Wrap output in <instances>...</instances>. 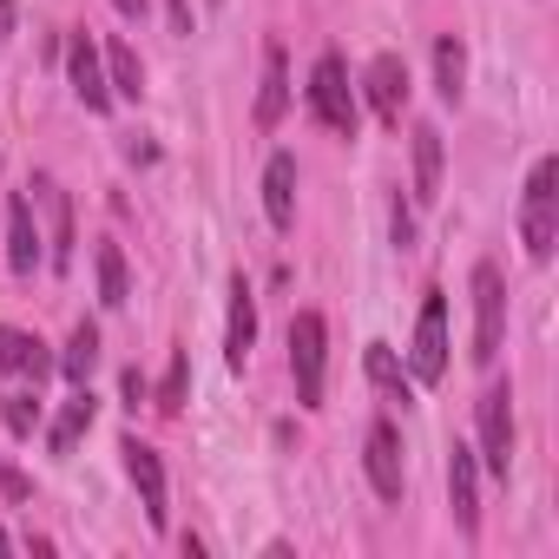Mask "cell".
Returning <instances> with one entry per match:
<instances>
[{
    "label": "cell",
    "instance_id": "8fae6325",
    "mask_svg": "<svg viewBox=\"0 0 559 559\" xmlns=\"http://www.w3.org/2000/svg\"><path fill=\"white\" fill-rule=\"evenodd\" d=\"M67 80H73V93H80V106H86V112H106V106H112L106 60H99L93 34H73V47H67Z\"/></svg>",
    "mask_w": 559,
    "mask_h": 559
},
{
    "label": "cell",
    "instance_id": "3957f363",
    "mask_svg": "<svg viewBox=\"0 0 559 559\" xmlns=\"http://www.w3.org/2000/svg\"><path fill=\"white\" fill-rule=\"evenodd\" d=\"M310 112H317V126H330L336 139H356V93H349L343 53H323V60L310 67Z\"/></svg>",
    "mask_w": 559,
    "mask_h": 559
},
{
    "label": "cell",
    "instance_id": "7c38bea8",
    "mask_svg": "<svg viewBox=\"0 0 559 559\" xmlns=\"http://www.w3.org/2000/svg\"><path fill=\"white\" fill-rule=\"evenodd\" d=\"M362 467H369V487H376L382 500H402V435H395V421H376V428H369Z\"/></svg>",
    "mask_w": 559,
    "mask_h": 559
},
{
    "label": "cell",
    "instance_id": "4316f807",
    "mask_svg": "<svg viewBox=\"0 0 559 559\" xmlns=\"http://www.w3.org/2000/svg\"><path fill=\"white\" fill-rule=\"evenodd\" d=\"M395 243H402V250H408V243H415V211H408V204H402V198H395Z\"/></svg>",
    "mask_w": 559,
    "mask_h": 559
},
{
    "label": "cell",
    "instance_id": "cb8c5ba5",
    "mask_svg": "<svg viewBox=\"0 0 559 559\" xmlns=\"http://www.w3.org/2000/svg\"><path fill=\"white\" fill-rule=\"evenodd\" d=\"M99 304L106 310L126 304V250L119 243H99Z\"/></svg>",
    "mask_w": 559,
    "mask_h": 559
},
{
    "label": "cell",
    "instance_id": "6da1fadb",
    "mask_svg": "<svg viewBox=\"0 0 559 559\" xmlns=\"http://www.w3.org/2000/svg\"><path fill=\"white\" fill-rule=\"evenodd\" d=\"M520 243H526V257H533V263H546V257H552V243H559V158H539V165L526 171V198H520Z\"/></svg>",
    "mask_w": 559,
    "mask_h": 559
},
{
    "label": "cell",
    "instance_id": "603a6c76",
    "mask_svg": "<svg viewBox=\"0 0 559 559\" xmlns=\"http://www.w3.org/2000/svg\"><path fill=\"white\" fill-rule=\"evenodd\" d=\"M369 382H376L382 395L408 402V376H402V362H395V349H389V343H369Z\"/></svg>",
    "mask_w": 559,
    "mask_h": 559
},
{
    "label": "cell",
    "instance_id": "8992f818",
    "mask_svg": "<svg viewBox=\"0 0 559 559\" xmlns=\"http://www.w3.org/2000/svg\"><path fill=\"white\" fill-rule=\"evenodd\" d=\"M480 461L507 480V467H513V389L507 382H493L487 395H480Z\"/></svg>",
    "mask_w": 559,
    "mask_h": 559
},
{
    "label": "cell",
    "instance_id": "d4e9b609",
    "mask_svg": "<svg viewBox=\"0 0 559 559\" xmlns=\"http://www.w3.org/2000/svg\"><path fill=\"white\" fill-rule=\"evenodd\" d=\"M185 389H191V356L178 349V356H171V376H165V389H158V408L178 415V408H185Z\"/></svg>",
    "mask_w": 559,
    "mask_h": 559
},
{
    "label": "cell",
    "instance_id": "7402d4cb",
    "mask_svg": "<svg viewBox=\"0 0 559 559\" xmlns=\"http://www.w3.org/2000/svg\"><path fill=\"white\" fill-rule=\"evenodd\" d=\"M93 362H99V330H93V323H80V330L67 336V356H60V369H67L73 382H86V376H93Z\"/></svg>",
    "mask_w": 559,
    "mask_h": 559
},
{
    "label": "cell",
    "instance_id": "ba28073f",
    "mask_svg": "<svg viewBox=\"0 0 559 559\" xmlns=\"http://www.w3.org/2000/svg\"><path fill=\"white\" fill-rule=\"evenodd\" d=\"M27 191H34V204L47 211V263H53V270H73V198H67L47 171H40Z\"/></svg>",
    "mask_w": 559,
    "mask_h": 559
},
{
    "label": "cell",
    "instance_id": "f1b7e54d",
    "mask_svg": "<svg viewBox=\"0 0 559 559\" xmlns=\"http://www.w3.org/2000/svg\"><path fill=\"white\" fill-rule=\"evenodd\" d=\"M0 487H8V500H27V474L21 467H0Z\"/></svg>",
    "mask_w": 559,
    "mask_h": 559
},
{
    "label": "cell",
    "instance_id": "52a82bcc",
    "mask_svg": "<svg viewBox=\"0 0 559 559\" xmlns=\"http://www.w3.org/2000/svg\"><path fill=\"white\" fill-rule=\"evenodd\" d=\"M119 454H126V474H132V487H139L145 526H152V533H165V461H158V448H152V441H139V435H126V441H119Z\"/></svg>",
    "mask_w": 559,
    "mask_h": 559
},
{
    "label": "cell",
    "instance_id": "4fadbf2b",
    "mask_svg": "<svg viewBox=\"0 0 559 559\" xmlns=\"http://www.w3.org/2000/svg\"><path fill=\"white\" fill-rule=\"evenodd\" d=\"M448 507H454L461 533L474 539V533H480V461H474V448H461V441H454V454H448Z\"/></svg>",
    "mask_w": 559,
    "mask_h": 559
},
{
    "label": "cell",
    "instance_id": "ac0fdd59",
    "mask_svg": "<svg viewBox=\"0 0 559 559\" xmlns=\"http://www.w3.org/2000/svg\"><path fill=\"white\" fill-rule=\"evenodd\" d=\"M93 415H99V402H93V389L80 382V389L60 402V415H53V435H47V441H53V454H73V448H80V435L93 428Z\"/></svg>",
    "mask_w": 559,
    "mask_h": 559
},
{
    "label": "cell",
    "instance_id": "5b68a950",
    "mask_svg": "<svg viewBox=\"0 0 559 559\" xmlns=\"http://www.w3.org/2000/svg\"><path fill=\"white\" fill-rule=\"evenodd\" d=\"M408 376H415V382H428V389L448 376V304H441V290H428V297H421L415 349H408Z\"/></svg>",
    "mask_w": 559,
    "mask_h": 559
},
{
    "label": "cell",
    "instance_id": "e0dca14e",
    "mask_svg": "<svg viewBox=\"0 0 559 559\" xmlns=\"http://www.w3.org/2000/svg\"><path fill=\"white\" fill-rule=\"evenodd\" d=\"M290 106V67H284V47H263V93H257V132H276V119H284Z\"/></svg>",
    "mask_w": 559,
    "mask_h": 559
},
{
    "label": "cell",
    "instance_id": "2e32d148",
    "mask_svg": "<svg viewBox=\"0 0 559 559\" xmlns=\"http://www.w3.org/2000/svg\"><path fill=\"white\" fill-rule=\"evenodd\" d=\"M0 369H8V376H27V382H47V376H53V356H47L40 336L0 323Z\"/></svg>",
    "mask_w": 559,
    "mask_h": 559
},
{
    "label": "cell",
    "instance_id": "9c48e42d",
    "mask_svg": "<svg viewBox=\"0 0 559 559\" xmlns=\"http://www.w3.org/2000/svg\"><path fill=\"white\" fill-rule=\"evenodd\" d=\"M40 263H47V237H40V224H34V198L14 191V198H8V270H14V276H34Z\"/></svg>",
    "mask_w": 559,
    "mask_h": 559
},
{
    "label": "cell",
    "instance_id": "5bb4252c",
    "mask_svg": "<svg viewBox=\"0 0 559 559\" xmlns=\"http://www.w3.org/2000/svg\"><path fill=\"white\" fill-rule=\"evenodd\" d=\"M263 211H270L276 230L297 224V158H290V152H276V158L263 165Z\"/></svg>",
    "mask_w": 559,
    "mask_h": 559
},
{
    "label": "cell",
    "instance_id": "ffe728a7",
    "mask_svg": "<svg viewBox=\"0 0 559 559\" xmlns=\"http://www.w3.org/2000/svg\"><path fill=\"white\" fill-rule=\"evenodd\" d=\"M435 86H441V99L454 106L461 99V86H467V47L454 40V34H441L435 40Z\"/></svg>",
    "mask_w": 559,
    "mask_h": 559
},
{
    "label": "cell",
    "instance_id": "30bf717a",
    "mask_svg": "<svg viewBox=\"0 0 559 559\" xmlns=\"http://www.w3.org/2000/svg\"><path fill=\"white\" fill-rule=\"evenodd\" d=\"M362 93H369V106H376L382 126H402V106H408V67H402V53H376L369 73H362Z\"/></svg>",
    "mask_w": 559,
    "mask_h": 559
},
{
    "label": "cell",
    "instance_id": "484cf974",
    "mask_svg": "<svg viewBox=\"0 0 559 559\" xmlns=\"http://www.w3.org/2000/svg\"><path fill=\"white\" fill-rule=\"evenodd\" d=\"M0 415H8V435H34V428H40V402H34L27 389L0 402Z\"/></svg>",
    "mask_w": 559,
    "mask_h": 559
},
{
    "label": "cell",
    "instance_id": "44dd1931",
    "mask_svg": "<svg viewBox=\"0 0 559 559\" xmlns=\"http://www.w3.org/2000/svg\"><path fill=\"white\" fill-rule=\"evenodd\" d=\"M106 86H112V93H126V99H139V93H145V67H139V53H132L126 40H112V47H106Z\"/></svg>",
    "mask_w": 559,
    "mask_h": 559
},
{
    "label": "cell",
    "instance_id": "277c9868",
    "mask_svg": "<svg viewBox=\"0 0 559 559\" xmlns=\"http://www.w3.org/2000/svg\"><path fill=\"white\" fill-rule=\"evenodd\" d=\"M500 336H507V284L493 263H474V362L480 369L500 356Z\"/></svg>",
    "mask_w": 559,
    "mask_h": 559
},
{
    "label": "cell",
    "instance_id": "9a60e30c",
    "mask_svg": "<svg viewBox=\"0 0 559 559\" xmlns=\"http://www.w3.org/2000/svg\"><path fill=\"white\" fill-rule=\"evenodd\" d=\"M250 349H257V297H250L243 276H237V284H230V330H224V356H230L237 376H243Z\"/></svg>",
    "mask_w": 559,
    "mask_h": 559
},
{
    "label": "cell",
    "instance_id": "7a4b0ae2",
    "mask_svg": "<svg viewBox=\"0 0 559 559\" xmlns=\"http://www.w3.org/2000/svg\"><path fill=\"white\" fill-rule=\"evenodd\" d=\"M290 376H297V402L323 408V382H330V330L317 310H297L290 323Z\"/></svg>",
    "mask_w": 559,
    "mask_h": 559
},
{
    "label": "cell",
    "instance_id": "d6986e66",
    "mask_svg": "<svg viewBox=\"0 0 559 559\" xmlns=\"http://www.w3.org/2000/svg\"><path fill=\"white\" fill-rule=\"evenodd\" d=\"M435 198H441V132L415 126V204H435Z\"/></svg>",
    "mask_w": 559,
    "mask_h": 559
},
{
    "label": "cell",
    "instance_id": "1f68e13d",
    "mask_svg": "<svg viewBox=\"0 0 559 559\" xmlns=\"http://www.w3.org/2000/svg\"><path fill=\"white\" fill-rule=\"evenodd\" d=\"M0 552H14V539H8V533H0Z\"/></svg>",
    "mask_w": 559,
    "mask_h": 559
},
{
    "label": "cell",
    "instance_id": "f546056e",
    "mask_svg": "<svg viewBox=\"0 0 559 559\" xmlns=\"http://www.w3.org/2000/svg\"><path fill=\"white\" fill-rule=\"evenodd\" d=\"M8 34H14V0H0V47H8Z\"/></svg>",
    "mask_w": 559,
    "mask_h": 559
},
{
    "label": "cell",
    "instance_id": "83f0119b",
    "mask_svg": "<svg viewBox=\"0 0 559 559\" xmlns=\"http://www.w3.org/2000/svg\"><path fill=\"white\" fill-rule=\"evenodd\" d=\"M119 389H126V408H139V402H145V395H152V389H145V376H139V369H126V382H119Z\"/></svg>",
    "mask_w": 559,
    "mask_h": 559
},
{
    "label": "cell",
    "instance_id": "4dcf8cb0",
    "mask_svg": "<svg viewBox=\"0 0 559 559\" xmlns=\"http://www.w3.org/2000/svg\"><path fill=\"white\" fill-rule=\"evenodd\" d=\"M112 8H119L126 21H139V14H145V0H112Z\"/></svg>",
    "mask_w": 559,
    "mask_h": 559
}]
</instances>
